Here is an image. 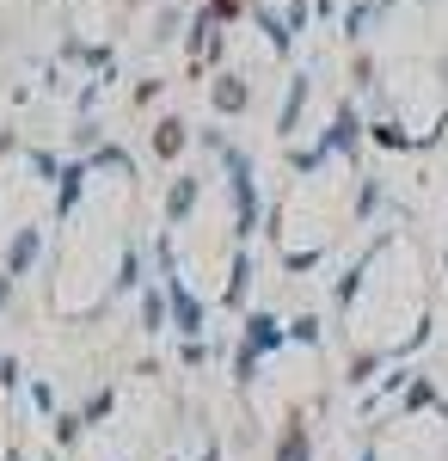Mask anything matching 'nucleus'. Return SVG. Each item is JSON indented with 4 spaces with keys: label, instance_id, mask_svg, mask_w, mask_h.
<instances>
[{
    "label": "nucleus",
    "instance_id": "obj_1",
    "mask_svg": "<svg viewBox=\"0 0 448 461\" xmlns=\"http://www.w3.org/2000/svg\"><path fill=\"white\" fill-rule=\"evenodd\" d=\"M203 13H209V19H234V0H209Z\"/></svg>",
    "mask_w": 448,
    "mask_h": 461
}]
</instances>
